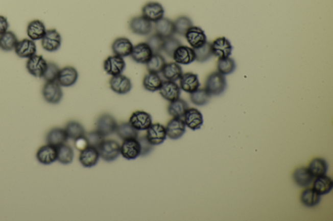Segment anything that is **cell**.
Listing matches in <instances>:
<instances>
[{
	"label": "cell",
	"mask_w": 333,
	"mask_h": 221,
	"mask_svg": "<svg viewBox=\"0 0 333 221\" xmlns=\"http://www.w3.org/2000/svg\"><path fill=\"white\" fill-rule=\"evenodd\" d=\"M227 88V80L225 75L220 73L213 72L207 77L205 82V89L211 96H220L225 92Z\"/></svg>",
	"instance_id": "1"
},
{
	"label": "cell",
	"mask_w": 333,
	"mask_h": 221,
	"mask_svg": "<svg viewBox=\"0 0 333 221\" xmlns=\"http://www.w3.org/2000/svg\"><path fill=\"white\" fill-rule=\"evenodd\" d=\"M97 149L100 158L108 162L115 161L121 154L120 144L115 140H104Z\"/></svg>",
	"instance_id": "2"
},
{
	"label": "cell",
	"mask_w": 333,
	"mask_h": 221,
	"mask_svg": "<svg viewBox=\"0 0 333 221\" xmlns=\"http://www.w3.org/2000/svg\"><path fill=\"white\" fill-rule=\"evenodd\" d=\"M42 94L45 101L52 104L60 103L63 97L61 87L57 81L45 83L42 88Z\"/></svg>",
	"instance_id": "3"
},
{
	"label": "cell",
	"mask_w": 333,
	"mask_h": 221,
	"mask_svg": "<svg viewBox=\"0 0 333 221\" xmlns=\"http://www.w3.org/2000/svg\"><path fill=\"white\" fill-rule=\"evenodd\" d=\"M61 36L56 29L47 30L41 40L42 48L51 53L58 51L61 46Z\"/></svg>",
	"instance_id": "4"
},
{
	"label": "cell",
	"mask_w": 333,
	"mask_h": 221,
	"mask_svg": "<svg viewBox=\"0 0 333 221\" xmlns=\"http://www.w3.org/2000/svg\"><path fill=\"white\" fill-rule=\"evenodd\" d=\"M47 66V63L43 56L35 54L28 59L26 69L30 74L37 78H42Z\"/></svg>",
	"instance_id": "5"
},
{
	"label": "cell",
	"mask_w": 333,
	"mask_h": 221,
	"mask_svg": "<svg viewBox=\"0 0 333 221\" xmlns=\"http://www.w3.org/2000/svg\"><path fill=\"white\" fill-rule=\"evenodd\" d=\"M117 123L115 118L109 114H102L97 121V130L104 137L109 136L115 132Z\"/></svg>",
	"instance_id": "6"
},
{
	"label": "cell",
	"mask_w": 333,
	"mask_h": 221,
	"mask_svg": "<svg viewBox=\"0 0 333 221\" xmlns=\"http://www.w3.org/2000/svg\"><path fill=\"white\" fill-rule=\"evenodd\" d=\"M121 154L128 160H135L141 156L139 140L137 139L124 140L121 146Z\"/></svg>",
	"instance_id": "7"
},
{
	"label": "cell",
	"mask_w": 333,
	"mask_h": 221,
	"mask_svg": "<svg viewBox=\"0 0 333 221\" xmlns=\"http://www.w3.org/2000/svg\"><path fill=\"white\" fill-rule=\"evenodd\" d=\"M146 137L153 146L162 144L167 137L165 127L160 123H152L147 130Z\"/></svg>",
	"instance_id": "8"
},
{
	"label": "cell",
	"mask_w": 333,
	"mask_h": 221,
	"mask_svg": "<svg viewBox=\"0 0 333 221\" xmlns=\"http://www.w3.org/2000/svg\"><path fill=\"white\" fill-rule=\"evenodd\" d=\"M109 84L114 92L120 95L127 94L132 89V81L130 78L123 74L112 76Z\"/></svg>",
	"instance_id": "9"
},
{
	"label": "cell",
	"mask_w": 333,
	"mask_h": 221,
	"mask_svg": "<svg viewBox=\"0 0 333 221\" xmlns=\"http://www.w3.org/2000/svg\"><path fill=\"white\" fill-rule=\"evenodd\" d=\"M129 123L137 131L147 130L152 124L151 114L144 111H135L131 115Z\"/></svg>",
	"instance_id": "10"
},
{
	"label": "cell",
	"mask_w": 333,
	"mask_h": 221,
	"mask_svg": "<svg viewBox=\"0 0 333 221\" xmlns=\"http://www.w3.org/2000/svg\"><path fill=\"white\" fill-rule=\"evenodd\" d=\"M125 68L126 63L123 57L115 54L108 57L104 63V70L111 76L122 74Z\"/></svg>",
	"instance_id": "11"
},
{
	"label": "cell",
	"mask_w": 333,
	"mask_h": 221,
	"mask_svg": "<svg viewBox=\"0 0 333 221\" xmlns=\"http://www.w3.org/2000/svg\"><path fill=\"white\" fill-rule=\"evenodd\" d=\"M211 46L213 56L219 59L227 58L231 54L232 46L227 38H218L211 43Z\"/></svg>",
	"instance_id": "12"
},
{
	"label": "cell",
	"mask_w": 333,
	"mask_h": 221,
	"mask_svg": "<svg viewBox=\"0 0 333 221\" xmlns=\"http://www.w3.org/2000/svg\"><path fill=\"white\" fill-rule=\"evenodd\" d=\"M129 27L131 32L134 34L145 36L151 33L153 27L151 21L147 20L144 16H141L131 19Z\"/></svg>",
	"instance_id": "13"
},
{
	"label": "cell",
	"mask_w": 333,
	"mask_h": 221,
	"mask_svg": "<svg viewBox=\"0 0 333 221\" xmlns=\"http://www.w3.org/2000/svg\"><path fill=\"white\" fill-rule=\"evenodd\" d=\"M165 10L161 5L158 2H149L142 9V14L145 18L151 22L155 23L164 16Z\"/></svg>",
	"instance_id": "14"
},
{
	"label": "cell",
	"mask_w": 333,
	"mask_h": 221,
	"mask_svg": "<svg viewBox=\"0 0 333 221\" xmlns=\"http://www.w3.org/2000/svg\"><path fill=\"white\" fill-rule=\"evenodd\" d=\"M185 39L193 49L199 48L207 42L206 36L201 27L193 25L185 33Z\"/></svg>",
	"instance_id": "15"
},
{
	"label": "cell",
	"mask_w": 333,
	"mask_h": 221,
	"mask_svg": "<svg viewBox=\"0 0 333 221\" xmlns=\"http://www.w3.org/2000/svg\"><path fill=\"white\" fill-rule=\"evenodd\" d=\"M185 126L182 118H173L167 125V136L173 140L180 139L185 132Z\"/></svg>",
	"instance_id": "16"
},
{
	"label": "cell",
	"mask_w": 333,
	"mask_h": 221,
	"mask_svg": "<svg viewBox=\"0 0 333 221\" xmlns=\"http://www.w3.org/2000/svg\"><path fill=\"white\" fill-rule=\"evenodd\" d=\"M38 161L43 165H51L58 159L57 147L46 144L40 147L36 154Z\"/></svg>",
	"instance_id": "17"
},
{
	"label": "cell",
	"mask_w": 333,
	"mask_h": 221,
	"mask_svg": "<svg viewBox=\"0 0 333 221\" xmlns=\"http://www.w3.org/2000/svg\"><path fill=\"white\" fill-rule=\"evenodd\" d=\"M78 78V71L73 66H66L60 69L57 82L61 87H70L75 85Z\"/></svg>",
	"instance_id": "18"
},
{
	"label": "cell",
	"mask_w": 333,
	"mask_h": 221,
	"mask_svg": "<svg viewBox=\"0 0 333 221\" xmlns=\"http://www.w3.org/2000/svg\"><path fill=\"white\" fill-rule=\"evenodd\" d=\"M184 121L186 127L192 130H199L203 125V114L198 109L188 108L184 115Z\"/></svg>",
	"instance_id": "19"
},
{
	"label": "cell",
	"mask_w": 333,
	"mask_h": 221,
	"mask_svg": "<svg viewBox=\"0 0 333 221\" xmlns=\"http://www.w3.org/2000/svg\"><path fill=\"white\" fill-rule=\"evenodd\" d=\"M152 54L153 53L147 43L141 42L134 46L130 56L135 63L146 64Z\"/></svg>",
	"instance_id": "20"
},
{
	"label": "cell",
	"mask_w": 333,
	"mask_h": 221,
	"mask_svg": "<svg viewBox=\"0 0 333 221\" xmlns=\"http://www.w3.org/2000/svg\"><path fill=\"white\" fill-rule=\"evenodd\" d=\"M37 46L33 40L25 39L20 40L15 48L16 56L21 59H29L37 54Z\"/></svg>",
	"instance_id": "21"
},
{
	"label": "cell",
	"mask_w": 333,
	"mask_h": 221,
	"mask_svg": "<svg viewBox=\"0 0 333 221\" xmlns=\"http://www.w3.org/2000/svg\"><path fill=\"white\" fill-rule=\"evenodd\" d=\"M99 158L98 149L95 147L88 146L80 151L79 160L84 168L94 167L98 163Z\"/></svg>",
	"instance_id": "22"
},
{
	"label": "cell",
	"mask_w": 333,
	"mask_h": 221,
	"mask_svg": "<svg viewBox=\"0 0 333 221\" xmlns=\"http://www.w3.org/2000/svg\"><path fill=\"white\" fill-rule=\"evenodd\" d=\"M159 92L163 99L171 102L180 98L181 89L175 82L166 80L163 81Z\"/></svg>",
	"instance_id": "23"
},
{
	"label": "cell",
	"mask_w": 333,
	"mask_h": 221,
	"mask_svg": "<svg viewBox=\"0 0 333 221\" xmlns=\"http://www.w3.org/2000/svg\"><path fill=\"white\" fill-rule=\"evenodd\" d=\"M173 59L178 64L188 65L196 61V54L192 47L181 45L176 50Z\"/></svg>",
	"instance_id": "24"
},
{
	"label": "cell",
	"mask_w": 333,
	"mask_h": 221,
	"mask_svg": "<svg viewBox=\"0 0 333 221\" xmlns=\"http://www.w3.org/2000/svg\"><path fill=\"white\" fill-rule=\"evenodd\" d=\"M179 80L180 89L189 94L196 91L201 86L198 75L196 73L191 72L183 73Z\"/></svg>",
	"instance_id": "25"
},
{
	"label": "cell",
	"mask_w": 333,
	"mask_h": 221,
	"mask_svg": "<svg viewBox=\"0 0 333 221\" xmlns=\"http://www.w3.org/2000/svg\"><path fill=\"white\" fill-rule=\"evenodd\" d=\"M133 44L129 39L125 37H120L114 40L111 49L114 54L121 57L130 56L132 53Z\"/></svg>",
	"instance_id": "26"
},
{
	"label": "cell",
	"mask_w": 333,
	"mask_h": 221,
	"mask_svg": "<svg viewBox=\"0 0 333 221\" xmlns=\"http://www.w3.org/2000/svg\"><path fill=\"white\" fill-rule=\"evenodd\" d=\"M68 140L65 129L61 128H52L46 134V142L47 144L58 147L66 144Z\"/></svg>",
	"instance_id": "27"
},
{
	"label": "cell",
	"mask_w": 333,
	"mask_h": 221,
	"mask_svg": "<svg viewBox=\"0 0 333 221\" xmlns=\"http://www.w3.org/2000/svg\"><path fill=\"white\" fill-rule=\"evenodd\" d=\"M154 30L156 34L163 39L173 37L175 34L174 22L167 18L163 17L157 21L154 25Z\"/></svg>",
	"instance_id": "28"
},
{
	"label": "cell",
	"mask_w": 333,
	"mask_h": 221,
	"mask_svg": "<svg viewBox=\"0 0 333 221\" xmlns=\"http://www.w3.org/2000/svg\"><path fill=\"white\" fill-rule=\"evenodd\" d=\"M46 29L44 23L39 20H34L28 23L27 35L30 39L36 41L42 40L46 34Z\"/></svg>",
	"instance_id": "29"
},
{
	"label": "cell",
	"mask_w": 333,
	"mask_h": 221,
	"mask_svg": "<svg viewBox=\"0 0 333 221\" xmlns=\"http://www.w3.org/2000/svg\"><path fill=\"white\" fill-rule=\"evenodd\" d=\"M314 177L310 171L305 167L296 169L293 173V179L299 187H307L313 181Z\"/></svg>",
	"instance_id": "30"
},
{
	"label": "cell",
	"mask_w": 333,
	"mask_h": 221,
	"mask_svg": "<svg viewBox=\"0 0 333 221\" xmlns=\"http://www.w3.org/2000/svg\"><path fill=\"white\" fill-rule=\"evenodd\" d=\"M161 73L167 80L173 82L179 80L183 74L181 66L175 62V63H166Z\"/></svg>",
	"instance_id": "31"
},
{
	"label": "cell",
	"mask_w": 333,
	"mask_h": 221,
	"mask_svg": "<svg viewBox=\"0 0 333 221\" xmlns=\"http://www.w3.org/2000/svg\"><path fill=\"white\" fill-rule=\"evenodd\" d=\"M313 183V188L320 196H324L331 191L333 187V182L331 178L328 176L322 175L316 177Z\"/></svg>",
	"instance_id": "32"
},
{
	"label": "cell",
	"mask_w": 333,
	"mask_h": 221,
	"mask_svg": "<svg viewBox=\"0 0 333 221\" xmlns=\"http://www.w3.org/2000/svg\"><path fill=\"white\" fill-rule=\"evenodd\" d=\"M188 108L187 102L179 98L170 102L168 110L169 114L173 118H182Z\"/></svg>",
	"instance_id": "33"
},
{
	"label": "cell",
	"mask_w": 333,
	"mask_h": 221,
	"mask_svg": "<svg viewBox=\"0 0 333 221\" xmlns=\"http://www.w3.org/2000/svg\"><path fill=\"white\" fill-rule=\"evenodd\" d=\"M163 80L161 79L160 76L158 73L149 72L145 75L144 80H142V85L144 89L147 91L154 92L159 91Z\"/></svg>",
	"instance_id": "34"
},
{
	"label": "cell",
	"mask_w": 333,
	"mask_h": 221,
	"mask_svg": "<svg viewBox=\"0 0 333 221\" xmlns=\"http://www.w3.org/2000/svg\"><path fill=\"white\" fill-rule=\"evenodd\" d=\"M18 42L17 36L15 33L8 31L0 35V49L6 52L13 51L15 49Z\"/></svg>",
	"instance_id": "35"
},
{
	"label": "cell",
	"mask_w": 333,
	"mask_h": 221,
	"mask_svg": "<svg viewBox=\"0 0 333 221\" xmlns=\"http://www.w3.org/2000/svg\"><path fill=\"white\" fill-rule=\"evenodd\" d=\"M115 132L123 141L130 139H136L139 137V131L135 130L129 122L122 123L118 125Z\"/></svg>",
	"instance_id": "36"
},
{
	"label": "cell",
	"mask_w": 333,
	"mask_h": 221,
	"mask_svg": "<svg viewBox=\"0 0 333 221\" xmlns=\"http://www.w3.org/2000/svg\"><path fill=\"white\" fill-rule=\"evenodd\" d=\"M300 200L304 206L313 208L320 203L321 196L313 188H307L301 192Z\"/></svg>",
	"instance_id": "37"
},
{
	"label": "cell",
	"mask_w": 333,
	"mask_h": 221,
	"mask_svg": "<svg viewBox=\"0 0 333 221\" xmlns=\"http://www.w3.org/2000/svg\"><path fill=\"white\" fill-rule=\"evenodd\" d=\"M65 130L68 139L75 140V141L84 136L85 134L84 127L78 121H69L66 125Z\"/></svg>",
	"instance_id": "38"
},
{
	"label": "cell",
	"mask_w": 333,
	"mask_h": 221,
	"mask_svg": "<svg viewBox=\"0 0 333 221\" xmlns=\"http://www.w3.org/2000/svg\"><path fill=\"white\" fill-rule=\"evenodd\" d=\"M308 169L314 177H318L326 175L328 170V164L324 159L316 158L311 161Z\"/></svg>",
	"instance_id": "39"
},
{
	"label": "cell",
	"mask_w": 333,
	"mask_h": 221,
	"mask_svg": "<svg viewBox=\"0 0 333 221\" xmlns=\"http://www.w3.org/2000/svg\"><path fill=\"white\" fill-rule=\"evenodd\" d=\"M58 159L57 160L63 165H68L73 162L75 153L72 147L66 144L57 147Z\"/></svg>",
	"instance_id": "40"
},
{
	"label": "cell",
	"mask_w": 333,
	"mask_h": 221,
	"mask_svg": "<svg viewBox=\"0 0 333 221\" xmlns=\"http://www.w3.org/2000/svg\"><path fill=\"white\" fill-rule=\"evenodd\" d=\"M166 61L160 53L152 54L151 58L146 64L147 69L149 72L159 73L162 71Z\"/></svg>",
	"instance_id": "41"
},
{
	"label": "cell",
	"mask_w": 333,
	"mask_h": 221,
	"mask_svg": "<svg viewBox=\"0 0 333 221\" xmlns=\"http://www.w3.org/2000/svg\"><path fill=\"white\" fill-rule=\"evenodd\" d=\"M210 95L204 89H199L190 94V100L192 103L197 106L206 105L210 101Z\"/></svg>",
	"instance_id": "42"
},
{
	"label": "cell",
	"mask_w": 333,
	"mask_h": 221,
	"mask_svg": "<svg viewBox=\"0 0 333 221\" xmlns=\"http://www.w3.org/2000/svg\"><path fill=\"white\" fill-rule=\"evenodd\" d=\"M173 22H174L175 33L180 36H185L189 29L193 26L191 19L185 16H180Z\"/></svg>",
	"instance_id": "43"
},
{
	"label": "cell",
	"mask_w": 333,
	"mask_h": 221,
	"mask_svg": "<svg viewBox=\"0 0 333 221\" xmlns=\"http://www.w3.org/2000/svg\"><path fill=\"white\" fill-rule=\"evenodd\" d=\"M218 71L223 75L231 74L235 70V63L232 59L227 57L219 59L217 64Z\"/></svg>",
	"instance_id": "44"
},
{
	"label": "cell",
	"mask_w": 333,
	"mask_h": 221,
	"mask_svg": "<svg viewBox=\"0 0 333 221\" xmlns=\"http://www.w3.org/2000/svg\"><path fill=\"white\" fill-rule=\"evenodd\" d=\"M194 49L195 54H196V61L199 63H204V62L209 60L213 56L211 43L208 42H206L203 46L199 48Z\"/></svg>",
	"instance_id": "45"
},
{
	"label": "cell",
	"mask_w": 333,
	"mask_h": 221,
	"mask_svg": "<svg viewBox=\"0 0 333 221\" xmlns=\"http://www.w3.org/2000/svg\"><path fill=\"white\" fill-rule=\"evenodd\" d=\"M182 43L179 40L174 37H171L164 39L162 51L165 52L167 56L172 57L176 50L178 47L181 46Z\"/></svg>",
	"instance_id": "46"
},
{
	"label": "cell",
	"mask_w": 333,
	"mask_h": 221,
	"mask_svg": "<svg viewBox=\"0 0 333 221\" xmlns=\"http://www.w3.org/2000/svg\"><path fill=\"white\" fill-rule=\"evenodd\" d=\"M84 136L88 146L93 147L95 148H98L100 145L105 140V137L97 130L85 133Z\"/></svg>",
	"instance_id": "47"
},
{
	"label": "cell",
	"mask_w": 333,
	"mask_h": 221,
	"mask_svg": "<svg viewBox=\"0 0 333 221\" xmlns=\"http://www.w3.org/2000/svg\"><path fill=\"white\" fill-rule=\"evenodd\" d=\"M163 42V38L157 35L156 33L149 37L147 41L153 54L159 53L162 51Z\"/></svg>",
	"instance_id": "48"
},
{
	"label": "cell",
	"mask_w": 333,
	"mask_h": 221,
	"mask_svg": "<svg viewBox=\"0 0 333 221\" xmlns=\"http://www.w3.org/2000/svg\"><path fill=\"white\" fill-rule=\"evenodd\" d=\"M59 71H60V69L56 63H52V62L47 63V68L42 78L46 80V82L57 81Z\"/></svg>",
	"instance_id": "49"
},
{
	"label": "cell",
	"mask_w": 333,
	"mask_h": 221,
	"mask_svg": "<svg viewBox=\"0 0 333 221\" xmlns=\"http://www.w3.org/2000/svg\"><path fill=\"white\" fill-rule=\"evenodd\" d=\"M140 146H141V156H145L151 153L154 146L148 141L146 136L138 137Z\"/></svg>",
	"instance_id": "50"
},
{
	"label": "cell",
	"mask_w": 333,
	"mask_h": 221,
	"mask_svg": "<svg viewBox=\"0 0 333 221\" xmlns=\"http://www.w3.org/2000/svg\"><path fill=\"white\" fill-rule=\"evenodd\" d=\"M9 27L8 19L4 16L0 15V35L8 32Z\"/></svg>",
	"instance_id": "51"
},
{
	"label": "cell",
	"mask_w": 333,
	"mask_h": 221,
	"mask_svg": "<svg viewBox=\"0 0 333 221\" xmlns=\"http://www.w3.org/2000/svg\"><path fill=\"white\" fill-rule=\"evenodd\" d=\"M75 146L76 149L79 150L80 151L83 149H85V147H88L87 143L86 140L85 139V136L75 140Z\"/></svg>",
	"instance_id": "52"
}]
</instances>
